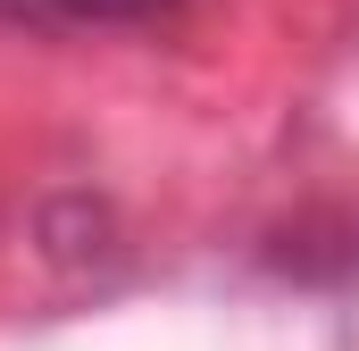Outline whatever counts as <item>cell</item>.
I'll use <instances>...</instances> for the list:
<instances>
[{"instance_id":"6da1fadb","label":"cell","mask_w":359,"mask_h":351,"mask_svg":"<svg viewBox=\"0 0 359 351\" xmlns=\"http://www.w3.org/2000/svg\"><path fill=\"white\" fill-rule=\"evenodd\" d=\"M184 0H0L8 25H159Z\"/></svg>"}]
</instances>
